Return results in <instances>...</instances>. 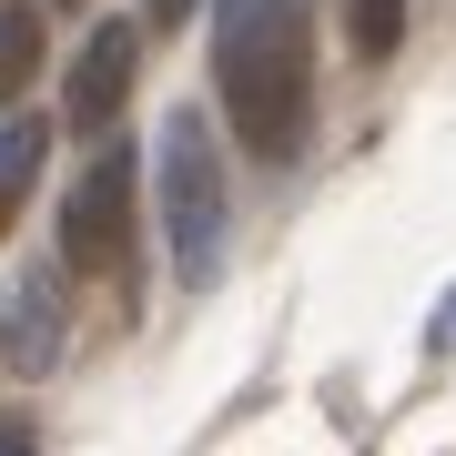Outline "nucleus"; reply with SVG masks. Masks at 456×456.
<instances>
[{
	"mask_svg": "<svg viewBox=\"0 0 456 456\" xmlns=\"http://www.w3.org/2000/svg\"><path fill=\"white\" fill-rule=\"evenodd\" d=\"M142 11H152V20H163V31H173V20H183V11H193V0H142Z\"/></svg>",
	"mask_w": 456,
	"mask_h": 456,
	"instance_id": "10",
	"label": "nucleus"
},
{
	"mask_svg": "<svg viewBox=\"0 0 456 456\" xmlns=\"http://www.w3.org/2000/svg\"><path fill=\"white\" fill-rule=\"evenodd\" d=\"M61 264L71 274H122L132 264V152H102V163L71 183V203H61Z\"/></svg>",
	"mask_w": 456,
	"mask_h": 456,
	"instance_id": "3",
	"label": "nucleus"
},
{
	"mask_svg": "<svg viewBox=\"0 0 456 456\" xmlns=\"http://www.w3.org/2000/svg\"><path fill=\"white\" fill-rule=\"evenodd\" d=\"M51 355H61V294H51V264H41V274L20 284V305H11V365L41 375Z\"/></svg>",
	"mask_w": 456,
	"mask_h": 456,
	"instance_id": "5",
	"label": "nucleus"
},
{
	"mask_svg": "<svg viewBox=\"0 0 456 456\" xmlns=\"http://www.w3.org/2000/svg\"><path fill=\"white\" fill-rule=\"evenodd\" d=\"M31 71H41V11L11 0V11H0V102L31 92Z\"/></svg>",
	"mask_w": 456,
	"mask_h": 456,
	"instance_id": "7",
	"label": "nucleus"
},
{
	"mask_svg": "<svg viewBox=\"0 0 456 456\" xmlns=\"http://www.w3.org/2000/svg\"><path fill=\"white\" fill-rule=\"evenodd\" d=\"M132 71H142V41H132V20H102V31L82 41V61H71L61 112L82 122V132H112V122H122V102H132Z\"/></svg>",
	"mask_w": 456,
	"mask_h": 456,
	"instance_id": "4",
	"label": "nucleus"
},
{
	"mask_svg": "<svg viewBox=\"0 0 456 456\" xmlns=\"http://www.w3.org/2000/svg\"><path fill=\"white\" fill-rule=\"evenodd\" d=\"M41 152H51V132H41V122H11V132H0V233H11V224H20V203H31Z\"/></svg>",
	"mask_w": 456,
	"mask_h": 456,
	"instance_id": "6",
	"label": "nucleus"
},
{
	"mask_svg": "<svg viewBox=\"0 0 456 456\" xmlns=\"http://www.w3.org/2000/svg\"><path fill=\"white\" fill-rule=\"evenodd\" d=\"M213 92H224L254 163H294L305 92H314L305 0H213Z\"/></svg>",
	"mask_w": 456,
	"mask_h": 456,
	"instance_id": "1",
	"label": "nucleus"
},
{
	"mask_svg": "<svg viewBox=\"0 0 456 456\" xmlns=\"http://www.w3.org/2000/svg\"><path fill=\"white\" fill-rule=\"evenodd\" d=\"M0 456H31V426H0Z\"/></svg>",
	"mask_w": 456,
	"mask_h": 456,
	"instance_id": "9",
	"label": "nucleus"
},
{
	"mask_svg": "<svg viewBox=\"0 0 456 456\" xmlns=\"http://www.w3.org/2000/svg\"><path fill=\"white\" fill-rule=\"evenodd\" d=\"M395 41H406V0H355V51L365 61H386Z\"/></svg>",
	"mask_w": 456,
	"mask_h": 456,
	"instance_id": "8",
	"label": "nucleus"
},
{
	"mask_svg": "<svg viewBox=\"0 0 456 456\" xmlns=\"http://www.w3.org/2000/svg\"><path fill=\"white\" fill-rule=\"evenodd\" d=\"M163 224H173L183 284H213V264H224V163H213L203 112H163Z\"/></svg>",
	"mask_w": 456,
	"mask_h": 456,
	"instance_id": "2",
	"label": "nucleus"
}]
</instances>
